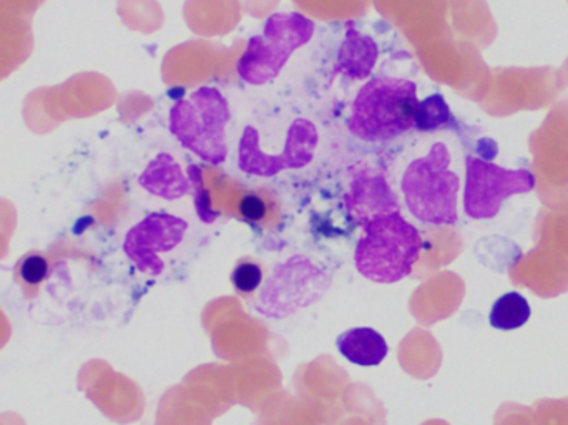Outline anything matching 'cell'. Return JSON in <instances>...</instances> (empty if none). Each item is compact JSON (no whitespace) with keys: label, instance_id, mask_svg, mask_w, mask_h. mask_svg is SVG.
I'll use <instances>...</instances> for the list:
<instances>
[{"label":"cell","instance_id":"cell-1","mask_svg":"<svg viewBox=\"0 0 568 425\" xmlns=\"http://www.w3.org/2000/svg\"><path fill=\"white\" fill-rule=\"evenodd\" d=\"M417 85L403 77H374L357 92L347 120L351 135L364 143H389L416 123Z\"/></svg>","mask_w":568,"mask_h":425},{"label":"cell","instance_id":"cell-2","mask_svg":"<svg viewBox=\"0 0 568 425\" xmlns=\"http://www.w3.org/2000/svg\"><path fill=\"white\" fill-rule=\"evenodd\" d=\"M424 247L419 230L400 212L384 214L364 224L354 264L357 273L373 283H399L413 274Z\"/></svg>","mask_w":568,"mask_h":425},{"label":"cell","instance_id":"cell-3","mask_svg":"<svg viewBox=\"0 0 568 425\" xmlns=\"http://www.w3.org/2000/svg\"><path fill=\"white\" fill-rule=\"evenodd\" d=\"M449 149L434 143L429 152L413 160L400 180L406 209L420 223L433 226H454L459 221L457 195L460 180L450 170Z\"/></svg>","mask_w":568,"mask_h":425},{"label":"cell","instance_id":"cell-4","mask_svg":"<svg viewBox=\"0 0 568 425\" xmlns=\"http://www.w3.org/2000/svg\"><path fill=\"white\" fill-rule=\"evenodd\" d=\"M232 122L229 100L215 87H200L170 109V133L183 149L210 165L229 159L226 127Z\"/></svg>","mask_w":568,"mask_h":425},{"label":"cell","instance_id":"cell-5","mask_svg":"<svg viewBox=\"0 0 568 425\" xmlns=\"http://www.w3.org/2000/svg\"><path fill=\"white\" fill-rule=\"evenodd\" d=\"M316 23L300 12H276L263 23L262 32L248 40L236 63V72L250 85H265L278 79L296 50L307 45Z\"/></svg>","mask_w":568,"mask_h":425},{"label":"cell","instance_id":"cell-6","mask_svg":"<svg viewBox=\"0 0 568 425\" xmlns=\"http://www.w3.org/2000/svg\"><path fill=\"white\" fill-rule=\"evenodd\" d=\"M566 89L562 73L554 67H497L483 109L496 119L524 110L536 112L557 103Z\"/></svg>","mask_w":568,"mask_h":425},{"label":"cell","instance_id":"cell-7","mask_svg":"<svg viewBox=\"0 0 568 425\" xmlns=\"http://www.w3.org/2000/svg\"><path fill=\"white\" fill-rule=\"evenodd\" d=\"M333 280L303 254H294L273 270L260 287L256 313L268 320H286L323 300Z\"/></svg>","mask_w":568,"mask_h":425},{"label":"cell","instance_id":"cell-8","mask_svg":"<svg viewBox=\"0 0 568 425\" xmlns=\"http://www.w3.org/2000/svg\"><path fill=\"white\" fill-rule=\"evenodd\" d=\"M536 192L546 209L568 205V99L554 103L542 125L530 133Z\"/></svg>","mask_w":568,"mask_h":425},{"label":"cell","instance_id":"cell-9","mask_svg":"<svg viewBox=\"0 0 568 425\" xmlns=\"http://www.w3.org/2000/svg\"><path fill=\"white\" fill-rule=\"evenodd\" d=\"M320 145V132L307 119H296L287 129L284 150L278 155H270L263 150L262 136L255 127L243 130L239 143V169L246 175L272 179L284 170H301L311 165Z\"/></svg>","mask_w":568,"mask_h":425},{"label":"cell","instance_id":"cell-10","mask_svg":"<svg viewBox=\"0 0 568 425\" xmlns=\"http://www.w3.org/2000/svg\"><path fill=\"white\" fill-rule=\"evenodd\" d=\"M532 190H536V180L529 170L503 169L479 156L466 159L464 210L473 220L496 217L506 200Z\"/></svg>","mask_w":568,"mask_h":425},{"label":"cell","instance_id":"cell-11","mask_svg":"<svg viewBox=\"0 0 568 425\" xmlns=\"http://www.w3.org/2000/svg\"><path fill=\"white\" fill-rule=\"evenodd\" d=\"M189 223L183 217L166 212L146 214L129 230L123 251L140 273L160 276L165 270L160 254L170 253L185 240Z\"/></svg>","mask_w":568,"mask_h":425},{"label":"cell","instance_id":"cell-12","mask_svg":"<svg viewBox=\"0 0 568 425\" xmlns=\"http://www.w3.org/2000/svg\"><path fill=\"white\" fill-rule=\"evenodd\" d=\"M344 202L354 223L361 226L374 217L400 212L396 193L387 183L386 175L371 165L354 166Z\"/></svg>","mask_w":568,"mask_h":425},{"label":"cell","instance_id":"cell-13","mask_svg":"<svg viewBox=\"0 0 568 425\" xmlns=\"http://www.w3.org/2000/svg\"><path fill=\"white\" fill-rule=\"evenodd\" d=\"M379 59V47L373 37L361 32L357 27L347 26L346 36L337 50L334 73L351 80H366L373 73Z\"/></svg>","mask_w":568,"mask_h":425},{"label":"cell","instance_id":"cell-14","mask_svg":"<svg viewBox=\"0 0 568 425\" xmlns=\"http://www.w3.org/2000/svg\"><path fill=\"white\" fill-rule=\"evenodd\" d=\"M139 185L150 195L175 202L192 193V183L170 153H159L139 176Z\"/></svg>","mask_w":568,"mask_h":425},{"label":"cell","instance_id":"cell-15","mask_svg":"<svg viewBox=\"0 0 568 425\" xmlns=\"http://www.w3.org/2000/svg\"><path fill=\"white\" fill-rule=\"evenodd\" d=\"M336 347L347 363L361 367H376L386 360L389 346L383 334L373 327H353L337 336Z\"/></svg>","mask_w":568,"mask_h":425},{"label":"cell","instance_id":"cell-16","mask_svg":"<svg viewBox=\"0 0 568 425\" xmlns=\"http://www.w3.org/2000/svg\"><path fill=\"white\" fill-rule=\"evenodd\" d=\"M534 241L537 250L568 267V205L540 210L534 223Z\"/></svg>","mask_w":568,"mask_h":425},{"label":"cell","instance_id":"cell-17","mask_svg":"<svg viewBox=\"0 0 568 425\" xmlns=\"http://www.w3.org/2000/svg\"><path fill=\"white\" fill-rule=\"evenodd\" d=\"M33 49L30 22L19 17H7L0 26V82L19 69Z\"/></svg>","mask_w":568,"mask_h":425},{"label":"cell","instance_id":"cell-18","mask_svg":"<svg viewBox=\"0 0 568 425\" xmlns=\"http://www.w3.org/2000/svg\"><path fill=\"white\" fill-rule=\"evenodd\" d=\"M530 316H532V310L529 301L517 291H510L500 296L490 307L489 324L494 330L509 333L526 326Z\"/></svg>","mask_w":568,"mask_h":425},{"label":"cell","instance_id":"cell-19","mask_svg":"<svg viewBox=\"0 0 568 425\" xmlns=\"http://www.w3.org/2000/svg\"><path fill=\"white\" fill-rule=\"evenodd\" d=\"M52 271L49 256L42 251H29L13 266V280L22 290L23 297L33 300L39 296L40 287Z\"/></svg>","mask_w":568,"mask_h":425},{"label":"cell","instance_id":"cell-20","mask_svg":"<svg viewBox=\"0 0 568 425\" xmlns=\"http://www.w3.org/2000/svg\"><path fill=\"white\" fill-rule=\"evenodd\" d=\"M454 122L456 120H454L453 112H450L446 99L440 93H434L427 99L419 100L416 110V123H414V129L417 132H436V130L453 127Z\"/></svg>","mask_w":568,"mask_h":425},{"label":"cell","instance_id":"cell-21","mask_svg":"<svg viewBox=\"0 0 568 425\" xmlns=\"http://www.w3.org/2000/svg\"><path fill=\"white\" fill-rule=\"evenodd\" d=\"M189 179L192 183L193 199H195V209L200 220L203 223L212 224L219 217V213L212 209V196H210L209 190L205 189V183H203L202 170L195 163L189 166Z\"/></svg>","mask_w":568,"mask_h":425},{"label":"cell","instance_id":"cell-22","mask_svg":"<svg viewBox=\"0 0 568 425\" xmlns=\"http://www.w3.org/2000/svg\"><path fill=\"white\" fill-rule=\"evenodd\" d=\"M534 425H568V397L539 399L532 406Z\"/></svg>","mask_w":568,"mask_h":425},{"label":"cell","instance_id":"cell-23","mask_svg":"<svg viewBox=\"0 0 568 425\" xmlns=\"http://www.w3.org/2000/svg\"><path fill=\"white\" fill-rule=\"evenodd\" d=\"M232 284L236 293L242 294V296L256 293L263 284L262 266L252 263V261H242L233 270Z\"/></svg>","mask_w":568,"mask_h":425},{"label":"cell","instance_id":"cell-24","mask_svg":"<svg viewBox=\"0 0 568 425\" xmlns=\"http://www.w3.org/2000/svg\"><path fill=\"white\" fill-rule=\"evenodd\" d=\"M494 425H534L532 407L506 403L497 409Z\"/></svg>","mask_w":568,"mask_h":425},{"label":"cell","instance_id":"cell-25","mask_svg":"<svg viewBox=\"0 0 568 425\" xmlns=\"http://www.w3.org/2000/svg\"><path fill=\"white\" fill-rule=\"evenodd\" d=\"M17 226L16 206L7 200L0 199V260L9 253L10 240Z\"/></svg>","mask_w":568,"mask_h":425},{"label":"cell","instance_id":"cell-26","mask_svg":"<svg viewBox=\"0 0 568 425\" xmlns=\"http://www.w3.org/2000/svg\"><path fill=\"white\" fill-rule=\"evenodd\" d=\"M266 212H268V205L256 193H248L240 202V213L250 223H258V221L266 216Z\"/></svg>","mask_w":568,"mask_h":425},{"label":"cell","instance_id":"cell-27","mask_svg":"<svg viewBox=\"0 0 568 425\" xmlns=\"http://www.w3.org/2000/svg\"><path fill=\"white\" fill-rule=\"evenodd\" d=\"M10 337H12V326H10L9 320H7L6 314H3V311L0 310V351L3 350V347L7 346V343H9Z\"/></svg>","mask_w":568,"mask_h":425},{"label":"cell","instance_id":"cell-28","mask_svg":"<svg viewBox=\"0 0 568 425\" xmlns=\"http://www.w3.org/2000/svg\"><path fill=\"white\" fill-rule=\"evenodd\" d=\"M0 425H27L26 421L16 413L0 414Z\"/></svg>","mask_w":568,"mask_h":425},{"label":"cell","instance_id":"cell-29","mask_svg":"<svg viewBox=\"0 0 568 425\" xmlns=\"http://www.w3.org/2000/svg\"><path fill=\"white\" fill-rule=\"evenodd\" d=\"M560 73H562L564 82H566V87L568 89V57L566 62H564L562 69H560Z\"/></svg>","mask_w":568,"mask_h":425}]
</instances>
